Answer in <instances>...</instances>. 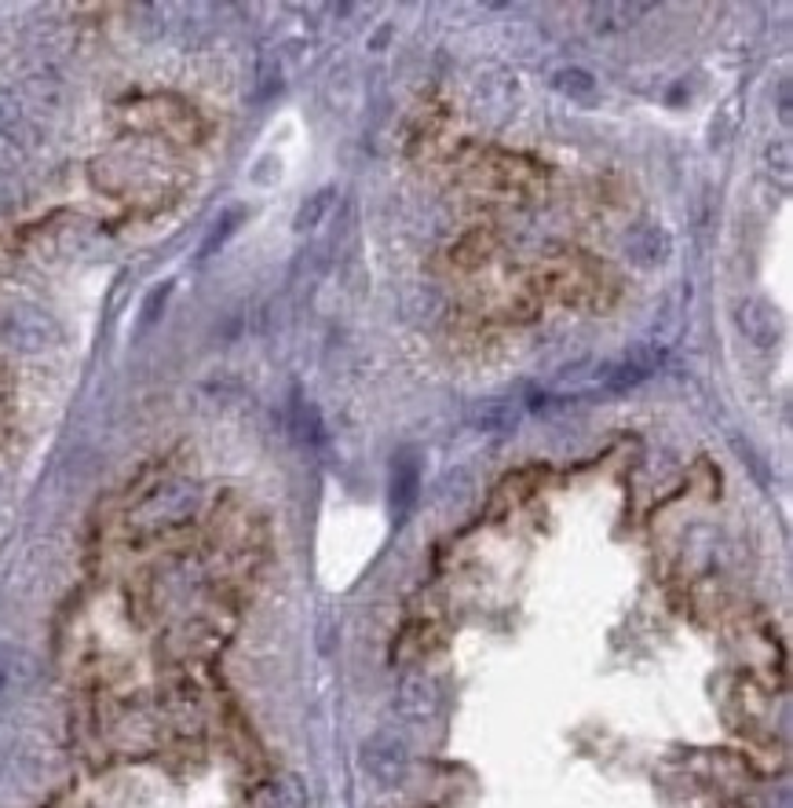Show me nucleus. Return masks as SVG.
Returning a JSON list of instances; mask_svg holds the SVG:
<instances>
[{
    "label": "nucleus",
    "mask_w": 793,
    "mask_h": 808,
    "mask_svg": "<svg viewBox=\"0 0 793 808\" xmlns=\"http://www.w3.org/2000/svg\"><path fill=\"white\" fill-rule=\"evenodd\" d=\"M337 205V187H318V191H311L304 202L297 209V219H293V231L304 235V231H315L323 219L333 213Z\"/></svg>",
    "instance_id": "7"
},
{
    "label": "nucleus",
    "mask_w": 793,
    "mask_h": 808,
    "mask_svg": "<svg viewBox=\"0 0 793 808\" xmlns=\"http://www.w3.org/2000/svg\"><path fill=\"white\" fill-rule=\"evenodd\" d=\"M735 326L739 333L746 337L753 348H776L782 337V318L768 301H757V296H742L735 301Z\"/></svg>",
    "instance_id": "2"
},
{
    "label": "nucleus",
    "mask_w": 793,
    "mask_h": 808,
    "mask_svg": "<svg viewBox=\"0 0 793 808\" xmlns=\"http://www.w3.org/2000/svg\"><path fill=\"white\" fill-rule=\"evenodd\" d=\"M658 363H662V348H651V344L632 348V352L621 355L618 363L607 366V377H604L607 392H629V388H640L651 374L658 370Z\"/></svg>",
    "instance_id": "4"
},
{
    "label": "nucleus",
    "mask_w": 793,
    "mask_h": 808,
    "mask_svg": "<svg viewBox=\"0 0 793 808\" xmlns=\"http://www.w3.org/2000/svg\"><path fill=\"white\" fill-rule=\"evenodd\" d=\"M0 333H4V341L18 348V352H41V348L55 344L59 329L52 318L45 312H37V307H12V312L0 318Z\"/></svg>",
    "instance_id": "1"
},
{
    "label": "nucleus",
    "mask_w": 793,
    "mask_h": 808,
    "mask_svg": "<svg viewBox=\"0 0 793 808\" xmlns=\"http://www.w3.org/2000/svg\"><path fill=\"white\" fill-rule=\"evenodd\" d=\"M669 249H672L669 231H666V227H658V224H640V227H632V231L626 235L629 261L640 264V267L666 264L669 261Z\"/></svg>",
    "instance_id": "6"
},
{
    "label": "nucleus",
    "mask_w": 793,
    "mask_h": 808,
    "mask_svg": "<svg viewBox=\"0 0 793 808\" xmlns=\"http://www.w3.org/2000/svg\"><path fill=\"white\" fill-rule=\"evenodd\" d=\"M194 502H198V487L187 483V480H176V483L162 487V491L139 508V520L150 523V527L179 523V520H187V513L194 508Z\"/></svg>",
    "instance_id": "3"
},
{
    "label": "nucleus",
    "mask_w": 793,
    "mask_h": 808,
    "mask_svg": "<svg viewBox=\"0 0 793 808\" xmlns=\"http://www.w3.org/2000/svg\"><path fill=\"white\" fill-rule=\"evenodd\" d=\"M242 216H246V209H227V213H219V219L213 224V231L205 235V242H202V253H198V261H209V256H216L219 249H224L227 242H230V235L242 227Z\"/></svg>",
    "instance_id": "10"
},
{
    "label": "nucleus",
    "mask_w": 793,
    "mask_h": 808,
    "mask_svg": "<svg viewBox=\"0 0 793 808\" xmlns=\"http://www.w3.org/2000/svg\"><path fill=\"white\" fill-rule=\"evenodd\" d=\"M18 117H23V110H18V99L12 92H4L0 88V136L4 132H15Z\"/></svg>",
    "instance_id": "13"
},
{
    "label": "nucleus",
    "mask_w": 793,
    "mask_h": 808,
    "mask_svg": "<svg viewBox=\"0 0 793 808\" xmlns=\"http://www.w3.org/2000/svg\"><path fill=\"white\" fill-rule=\"evenodd\" d=\"M552 88L578 99V103H589V99L596 96V77H592L586 66H564L552 74Z\"/></svg>",
    "instance_id": "8"
},
{
    "label": "nucleus",
    "mask_w": 793,
    "mask_h": 808,
    "mask_svg": "<svg viewBox=\"0 0 793 808\" xmlns=\"http://www.w3.org/2000/svg\"><path fill=\"white\" fill-rule=\"evenodd\" d=\"M431 706H436V695H431V687L425 681H406L403 695H399V710L410 714V717H420V714H428Z\"/></svg>",
    "instance_id": "12"
},
{
    "label": "nucleus",
    "mask_w": 793,
    "mask_h": 808,
    "mask_svg": "<svg viewBox=\"0 0 793 808\" xmlns=\"http://www.w3.org/2000/svg\"><path fill=\"white\" fill-rule=\"evenodd\" d=\"M363 765L377 783H399L406 775V746L395 735L380 732L363 746Z\"/></svg>",
    "instance_id": "5"
},
{
    "label": "nucleus",
    "mask_w": 793,
    "mask_h": 808,
    "mask_svg": "<svg viewBox=\"0 0 793 808\" xmlns=\"http://www.w3.org/2000/svg\"><path fill=\"white\" fill-rule=\"evenodd\" d=\"M293 435L304 446H315L323 439V421H318L315 406L304 403V399H293Z\"/></svg>",
    "instance_id": "11"
},
{
    "label": "nucleus",
    "mask_w": 793,
    "mask_h": 808,
    "mask_svg": "<svg viewBox=\"0 0 793 808\" xmlns=\"http://www.w3.org/2000/svg\"><path fill=\"white\" fill-rule=\"evenodd\" d=\"M519 406L505 403V399H490V403L479 406L476 414V428H483V432H512V428L519 425Z\"/></svg>",
    "instance_id": "9"
}]
</instances>
